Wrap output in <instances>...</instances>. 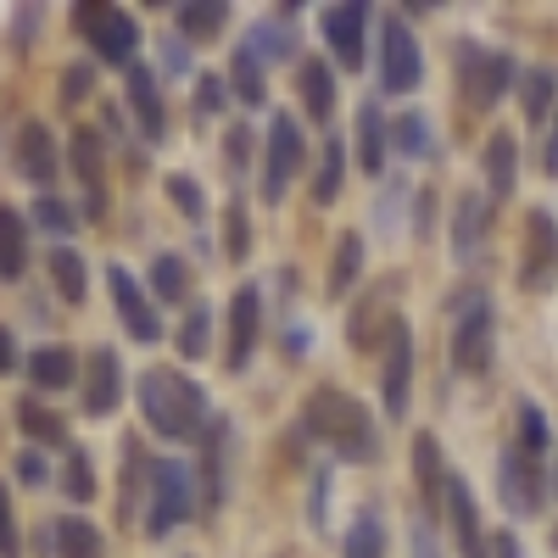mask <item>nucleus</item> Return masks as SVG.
Here are the masks:
<instances>
[{"mask_svg":"<svg viewBox=\"0 0 558 558\" xmlns=\"http://www.w3.org/2000/svg\"><path fill=\"white\" fill-rule=\"evenodd\" d=\"M140 413H146V425L168 441H196L207 436V391L179 375V368H146L140 375Z\"/></svg>","mask_w":558,"mask_h":558,"instance_id":"f257e3e1","label":"nucleus"},{"mask_svg":"<svg viewBox=\"0 0 558 558\" xmlns=\"http://www.w3.org/2000/svg\"><path fill=\"white\" fill-rule=\"evenodd\" d=\"M307 430H313L318 441H330V447H336L341 458H352V463L375 458V430H368L363 402L347 397V391H336V386H318V391L307 397Z\"/></svg>","mask_w":558,"mask_h":558,"instance_id":"f03ea898","label":"nucleus"},{"mask_svg":"<svg viewBox=\"0 0 558 558\" xmlns=\"http://www.w3.org/2000/svg\"><path fill=\"white\" fill-rule=\"evenodd\" d=\"M191 514H196V470H191V463H179V458L151 463V520H146V531L168 536L173 525H184Z\"/></svg>","mask_w":558,"mask_h":558,"instance_id":"7ed1b4c3","label":"nucleus"},{"mask_svg":"<svg viewBox=\"0 0 558 558\" xmlns=\"http://www.w3.org/2000/svg\"><path fill=\"white\" fill-rule=\"evenodd\" d=\"M78 17V34L101 51V62H118V68H134V45H140V23L123 12V7H73Z\"/></svg>","mask_w":558,"mask_h":558,"instance_id":"20e7f679","label":"nucleus"},{"mask_svg":"<svg viewBox=\"0 0 558 558\" xmlns=\"http://www.w3.org/2000/svg\"><path fill=\"white\" fill-rule=\"evenodd\" d=\"M492 341H497L492 302L486 296H463L458 324H452V363L463 368V375H486L492 368Z\"/></svg>","mask_w":558,"mask_h":558,"instance_id":"39448f33","label":"nucleus"},{"mask_svg":"<svg viewBox=\"0 0 558 558\" xmlns=\"http://www.w3.org/2000/svg\"><path fill=\"white\" fill-rule=\"evenodd\" d=\"M508 78H514V62H508L502 51H486V45H458V84H463V101H470L475 112L497 107Z\"/></svg>","mask_w":558,"mask_h":558,"instance_id":"423d86ee","label":"nucleus"},{"mask_svg":"<svg viewBox=\"0 0 558 558\" xmlns=\"http://www.w3.org/2000/svg\"><path fill=\"white\" fill-rule=\"evenodd\" d=\"M302 157H307V151H302L296 118L279 112V118L268 123V146H263V202H279V196H286V184L296 179Z\"/></svg>","mask_w":558,"mask_h":558,"instance_id":"0eeeda50","label":"nucleus"},{"mask_svg":"<svg viewBox=\"0 0 558 558\" xmlns=\"http://www.w3.org/2000/svg\"><path fill=\"white\" fill-rule=\"evenodd\" d=\"M425 78V57H418V39L408 23H386L380 28V84L391 89V96H408V89Z\"/></svg>","mask_w":558,"mask_h":558,"instance_id":"6e6552de","label":"nucleus"},{"mask_svg":"<svg viewBox=\"0 0 558 558\" xmlns=\"http://www.w3.org/2000/svg\"><path fill=\"white\" fill-rule=\"evenodd\" d=\"M107 286H112V307H118V318H123V330L134 336V341H162V318H157V307L146 302V291H140V279L129 274V268H107Z\"/></svg>","mask_w":558,"mask_h":558,"instance_id":"1a4fd4ad","label":"nucleus"},{"mask_svg":"<svg viewBox=\"0 0 558 558\" xmlns=\"http://www.w3.org/2000/svg\"><path fill=\"white\" fill-rule=\"evenodd\" d=\"M68 151H73V173L84 179V218H101L107 213V151H101V134L96 129H73V140H68Z\"/></svg>","mask_w":558,"mask_h":558,"instance_id":"9d476101","label":"nucleus"},{"mask_svg":"<svg viewBox=\"0 0 558 558\" xmlns=\"http://www.w3.org/2000/svg\"><path fill=\"white\" fill-rule=\"evenodd\" d=\"M553 268H558V223H553L547 207H531L525 213V268H520V286L536 291Z\"/></svg>","mask_w":558,"mask_h":558,"instance_id":"9b49d317","label":"nucleus"},{"mask_svg":"<svg viewBox=\"0 0 558 558\" xmlns=\"http://www.w3.org/2000/svg\"><path fill=\"white\" fill-rule=\"evenodd\" d=\"M497 492H502V502L514 508V514H536V502H542V470H536V458L520 452V447H508L502 463H497Z\"/></svg>","mask_w":558,"mask_h":558,"instance_id":"f8f14e48","label":"nucleus"},{"mask_svg":"<svg viewBox=\"0 0 558 558\" xmlns=\"http://www.w3.org/2000/svg\"><path fill=\"white\" fill-rule=\"evenodd\" d=\"M363 28H368V7L357 0H341V7H324V39L341 68H357L363 62Z\"/></svg>","mask_w":558,"mask_h":558,"instance_id":"ddd939ff","label":"nucleus"},{"mask_svg":"<svg viewBox=\"0 0 558 558\" xmlns=\"http://www.w3.org/2000/svg\"><path fill=\"white\" fill-rule=\"evenodd\" d=\"M257 330H263V296H257V286H241L235 302H229V368L252 363Z\"/></svg>","mask_w":558,"mask_h":558,"instance_id":"4468645a","label":"nucleus"},{"mask_svg":"<svg viewBox=\"0 0 558 558\" xmlns=\"http://www.w3.org/2000/svg\"><path fill=\"white\" fill-rule=\"evenodd\" d=\"M408 380H413V336L408 324L391 318V341H386V413L391 418L408 413Z\"/></svg>","mask_w":558,"mask_h":558,"instance_id":"2eb2a0df","label":"nucleus"},{"mask_svg":"<svg viewBox=\"0 0 558 558\" xmlns=\"http://www.w3.org/2000/svg\"><path fill=\"white\" fill-rule=\"evenodd\" d=\"M118 397H123V363H118V352L112 347H96L89 352V386H84V413H112L118 408Z\"/></svg>","mask_w":558,"mask_h":558,"instance_id":"dca6fc26","label":"nucleus"},{"mask_svg":"<svg viewBox=\"0 0 558 558\" xmlns=\"http://www.w3.org/2000/svg\"><path fill=\"white\" fill-rule=\"evenodd\" d=\"M17 173L28 184H51L57 179V140L45 123H23L17 129Z\"/></svg>","mask_w":558,"mask_h":558,"instance_id":"f3484780","label":"nucleus"},{"mask_svg":"<svg viewBox=\"0 0 558 558\" xmlns=\"http://www.w3.org/2000/svg\"><path fill=\"white\" fill-rule=\"evenodd\" d=\"M447 514H452V536H458V553L463 558H486V536H481V520H475V497L458 475L447 481Z\"/></svg>","mask_w":558,"mask_h":558,"instance_id":"a211bd4d","label":"nucleus"},{"mask_svg":"<svg viewBox=\"0 0 558 558\" xmlns=\"http://www.w3.org/2000/svg\"><path fill=\"white\" fill-rule=\"evenodd\" d=\"M129 107H134V123L146 129V140H162L168 134V118H162V96H157V78L146 62L129 68Z\"/></svg>","mask_w":558,"mask_h":558,"instance_id":"6ab92c4d","label":"nucleus"},{"mask_svg":"<svg viewBox=\"0 0 558 558\" xmlns=\"http://www.w3.org/2000/svg\"><path fill=\"white\" fill-rule=\"evenodd\" d=\"M486 223H492V207L481 196H458V218H452V252L463 263H475L481 246H486Z\"/></svg>","mask_w":558,"mask_h":558,"instance_id":"aec40b11","label":"nucleus"},{"mask_svg":"<svg viewBox=\"0 0 558 558\" xmlns=\"http://www.w3.org/2000/svg\"><path fill=\"white\" fill-rule=\"evenodd\" d=\"M28 380H34V391H68L78 380V357L68 347H39L28 357Z\"/></svg>","mask_w":558,"mask_h":558,"instance_id":"412c9836","label":"nucleus"},{"mask_svg":"<svg viewBox=\"0 0 558 558\" xmlns=\"http://www.w3.org/2000/svg\"><path fill=\"white\" fill-rule=\"evenodd\" d=\"M28 268V223L17 207L0 202V279H23Z\"/></svg>","mask_w":558,"mask_h":558,"instance_id":"4be33fe9","label":"nucleus"},{"mask_svg":"<svg viewBox=\"0 0 558 558\" xmlns=\"http://www.w3.org/2000/svg\"><path fill=\"white\" fill-rule=\"evenodd\" d=\"M386 112L375 107V101H363L357 107V162H363V173H380L386 168Z\"/></svg>","mask_w":558,"mask_h":558,"instance_id":"5701e85b","label":"nucleus"},{"mask_svg":"<svg viewBox=\"0 0 558 558\" xmlns=\"http://www.w3.org/2000/svg\"><path fill=\"white\" fill-rule=\"evenodd\" d=\"M223 458H229V430H223V418H213L207 436H202V481H207L202 502H207V508L223 502Z\"/></svg>","mask_w":558,"mask_h":558,"instance_id":"b1692460","label":"nucleus"},{"mask_svg":"<svg viewBox=\"0 0 558 558\" xmlns=\"http://www.w3.org/2000/svg\"><path fill=\"white\" fill-rule=\"evenodd\" d=\"M296 84H302V107L318 123H330V112H336V78H330V68H324V62H302Z\"/></svg>","mask_w":558,"mask_h":558,"instance_id":"393cba45","label":"nucleus"},{"mask_svg":"<svg viewBox=\"0 0 558 558\" xmlns=\"http://www.w3.org/2000/svg\"><path fill=\"white\" fill-rule=\"evenodd\" d=\"M51 279H57V291H62L68 307H78L89 296V268H84V257L73 246H51Z\"/></svg>","mask_w":558,"mask_h":558,"instance_id":"a878e982","label":"nucleus"},{"mask_svg":"<svg viewBox=\"0 0 558 558\" xmlns=\"http://www.w3.org/2000/svg\"><path fill=\"white\" fill-rule=\"evenodd\" d=\"M486 184L497 202L514 196V134H502V129L486 140Z\"/></svg>","mask_w":558,"mask_h":558,"instance_id":"bb28decb","label":"nucleus"},{"mask_svg":"<svg viewBox=\"0 0 558 558\" xmlns=\"http://www.w3.org/2000/svg\"><path fill=\"white\" fill-rule=\"evenodd\" d=\"M57 547H62V558H101V531L84 514H62L57 520Z\"/></svg>","mask_w":558,"mask_h":558,"instance_id":"cd10ccee","label":"nucleus"},{"mask_svg":"<svg viewBox=\"0 0 558 558\" xmlns=\"http://www.w3.org/2000/svg\"><path fill=\"white\" fill-rule=\"evenodd\" d=\"M553 96H558V73H553V68H531L525 84H520V107H525V118L542 123L547 107H553Z\"/></svg>","mask_w":558,"mask_h":558,"instance_id":"c85d7f7f","label":"nucleus"},{"mask_svg":"<svg viewBox=\"0 0 558 558\" xmlns=\"http://www.w3.org/2000/svg\"><path fill=\"white\" fill-rule=\"evenodd\" d=\"M246 51L263 62V57H296V28H279V17H268V23H257L252 34H246Z\"/></svg>","mask_w":558,"mask_h":558,"instance_id":"c756f323","label":"nucleus"},{"mask_svg":"<svg viewBox=\"0 0 558 558\" xmlns=\"http://www.w3.org/2000/svg\"><path fill=\"white\" fill-rule=\"evenodd\" d=\"M357 268H363V235H341L336 241V268H330V296H347L357 286Z\"/></svg>","mask_w":558,"mask_h":558,"instance_id":"7c9ffc66","label":"nucleus"},{"mask_svg":"<svg viewBox=\"0 0 558 558\" xmlns=\"http://www.w3.org/2000/svg\"><path fill=\"white\" fill-rule=\"evenodd\" d=\"M229 84H235V96L246 101V107H263L268 101V84H263V62L246 51V45H241V51H235V73H229Z\"/></svg>","mask_w":558,"mask_h":558,"instance_id":"2f4dec72","label":"nucleus"},{"mask_svg":"<svg viewBox=\"0 0 558 558\" xmlns=\"http://www.w3.org/2000/svg\"><path fill=\"white\" fill-rule=\"evenodd\" d=\"M17 418H23V430H28L34 441H45V447H57V441H68V430H62V418H57L51 408H39L34 397H23V402H17Z\"/></svg>","mask_w":558,"mask_h":558,"instance_id":"473e14b6","label":"nucleus"},{"mask_svg":"<svg viewBox=\"0 0 558 558\" xmlns=\"http://www.w3.org/2000/svg\"><path fill=\"white\" fill-rule=\"evenodd\" d=\"M207 336H213V313L196 302L191 318H184V324H179V336H173V341H179V357H191V363L207 357Z\"/></svg>","mask_w":558,"mask_h":558,"instance_id":"72a5a7b5","label":"nucleus"},{"mask_svg":"<svg viewBox=\"0 0 558 558\" xmlns=\"http://www.w3.org/2000/svg\"><path fill=\"white\" fill-rule=\"evenodd\" d=\"M223 252L235 257V263L252 252V218H246V202H241V196L223 207Z\"/></svg>","mask_w":558,"mask_h":558,"instance_id":"f704fd0d","label":"nucleus"},{"mask_svg":"<svg viewBox=\"0 0 558 558\" xmlns=\"http://www.w3.org/2000/svg\"><path fill=\"white\" fill-rule=\"evenodd\" d=\"M347 558H386V531L375 514H357L352 536H347Z\"/></svg>","mask_w":558,"mask_h":558,"instance_id":"c9c22d12","label":"nucleus"},{"mask_svg":"<svg viewBox=\"0 0 558 558\" xmlns=\"http://www.w3.org/2000/svg\"><path fill=\"white\" fill-rule=\"evenodd\" d=\"M413 475H418V486H425V502H430L436 486H441V452H436V436H413Z\"/></svg>","mask_w":558,"mask_h":558,"instance_id":"e433bc0d","label":"nucleus"},{"mask_svg":"<svg viewBox=\"0 0 558 558\" xmlns=\"http://www.w3.org/2000/svg\"><path fill=\"white\" fill-rule=\"evenodd\" d=\"M62 486H68V497H73V502H89V497H96V463H89V452H84V447H73V452H68V475H62Z\"/></svg>","mask_w":558,"mask_h":558,"instance_id":"4c0bfd02","label":"nucleus"},{"mask_svg":"<svg viewBox=\"0 0 558 558\" xmlns=\"http://www.w3.org/2000/svg\"><path fill=\"white\" fill-rule=\"evenodd\" d=\"M151 291H157L162 302H179L184 291H191V274H184L179 257H157V263H151Z\"/></svg>","mask_w":558,"mask_h":558,"instance_id":"58836bf2","label":"nucleus"},{"mask_svg":"<svg viewBox=\"0 0 558 558\" xmlns=\"http://www.w3.org/2000/svg\"><path fill=\"white\" fill-rule=\"evenodd\" d=\"M341 157H347V151L330 140V146H324V168L313 173V202H324V207L341 196Z\"/></svg>","mask_w":558,"mask_h":558,"instance_id":"ea45409f","label":"nucleus"},{"mask_svg":"<svg viewBox=\"0 0 558 558\" xmlns=\"http://www.w3.org/2000/svg\"><path fill=\"white\" fill-rule=\"evenodd\" d=\"M223 17H229V7H218V0H207V7H179V28L191 39H213Z\"/></svg>","mask_w":558,"mask_h":558,"instance_id":"a19ab883","label":"nucleus"},{"mask_svg":"<svg viewBox=\"0 0 558 558\" xmlns=\"http://www.w3.org/2000/svg\"><path fill=\"white\" fill-rule=\"evenodd\" d=\"M547 441H553V430H547L542 408H536V402H520V452L542 458V452H547Z\"/></svg>","mask_w":558,"mask_h":558,"instance_id":"79ce46f5","label":"nucleus"},{"mask_svg":"<svg viewBox=\"0 0 558 558\" xmlns=\"http://www.w3.org/2000/svg\"><path fill=\"white\" fill-rule=\"evenodd\" d=\"M391 140H397V151L425 157V151H430V123L418 118V112H402V118H397V129H391Z\"/></svg>","mask_w":558,"mask_h":558,"instance_id":"37998d69","label":"nucleus"},{"mask_svg":"<svg viewBox=\"0 0 558 558\" xmlns=\"http://www.w3.org/2000/svg\"><path fill=\"white\" fill-rule=\"evenodd\" d=\"M168 196H173V207H179L184 218H202V213H207V202H202V184H196L191 173H168Z\"/></svg>","mask_w":558,"mask_h":558,"instance_id":"c03bdc74","label":"nucleus"},{"mask_svg":"<svg viewBox=\"0 0 558 558\" xmlns=\"http://www.w3.org/2000/svg\"><path fill=\"white\" fill-rule=\"evenodd\" d=\"M23 553V536H17V514H12V492L0 481V558H17Z\"/></svg>","mask_w":558,"mask_h":558,"instance_id":"a18cd8bd","label":"nucleus"},{"mask_svg":"<svg viewBox=\"0 0 558 558\" xmlns=\"http://www.w3.org/2000/svg\"><path fill=\"white\" fill-rule=\"evenodd\" d=\"M34 218H39V229H51V235H68V229H73V213L62 207V196H39Z\"/></svg>","mask_w":558,"mask_h":558,"instance_id":"49530a36","label":"nucleus"},{"mask_svg":"<svg viewBox=\"0 0 558 558\" xmlns=\"http://www.w3.org/2000/svg\"><path fill=\"white\" fill-rule=\"evenodd\" d=\"M223 157H229V168H235V173L252 162V134H246V123L229 129V140H223Z\"/></svg>","mask_w":558,"mask_h":558,"instance_id":"de8ad7c7","label":"nucleus"},{"mask_svg":"<svg viewBox=\"0 0 558 558\" xmlns=\"http://www.w3.org/2000/svg\"><path fill=\"white\" fill-rule=\"evenodd\" d=\"M89 78H96V68H89V62H73V68H68V84H62V101H68V107L89 89Z\"/></svg>","mask_w":558,"mask_h":558,"instance_id":"09e8293b","label":"nucleus"},{"mask_svg":"<svg viewBox=\"0 0 558 558\" xmlns=\"http://www.w3.org/2000/svg\"><path fill=\"white\" fill-rule=\"evenodd\" d=\"M196 101H202V112L213 118V112L223 107V84H218V78H202V84H196Z\"/></svg>","mask_w":558,"mask_h":558,"instance_id":"8fccbe9b","label":"nucleus"},{"mask_svg":"<svg viewBox=\"0 0 558 558\" xmlns=\"http://www.w3.org/2000/svg\"><path fill=\"white\" fill-rule=\"evenodd\" d=\"M17 481H23V486H39V481H45V458H39V452H23V458H17Z\"/></svg>","mask_w":558,"mask_h":558,"instance_id":"3c124183","label":"nucleus"},{"mask_svg":"<svg viewBox=\"0 0 558 558\" xmlns=\"http://www.w3.org/2000/svg\"><path fill=\"white\" fill-rule=\"evenodd\" d=\"M12 368H17V336L0 324V375H12Z\"/></svg>","mask_w":558,"mask_h":558,"instance_id":"603ef678","label":"nucleus"},{"mask_svg":"<svg viewBox=\"0 0 558 558\" xmlns=\"http://www.w3.org/2000/svg\"><path fill=\"white\" fill-rule=\"evenodd\" d=\"M492 553H497V558H520V542H514V536H497Z\"/></svg>","mask_w":558,"mask_h":558,"instance_id":"864d4df0","label":"nucleus"},{"mask_svg":"<svg viewBox=\"0 0 558 558\" xmlns=\"http://www.w3.org/2000/svg\"><path fill=\"white\" fill-rule=\"evenodd\" d=\"M542 162H547V173H558V129H553V140H547V157H542Z\"/></svg>","mask_w":558,"mask_h":558,"instance_id":"5fc2aeb1","label":"nucleus"},{"mask_svg":"<svg viewBox=\"0 0 558 558\" xmlns=\"http://www.w3.org/2000/svg\"><path fill=\"white\" fill-rule=\"evenodd\" d=\"M418 558H436V542H430V531L418 525Z\"/></svg>","mask_w":558,"mask_h":558,"instance_id":"6e6d98bb","label":"nucleus"},{"mask_svg":"<svg viewBox=\"0 0 558 558\" xmlns=\"http://www.w3.org/2000/svg\"><path fill=\"white\" fill-rule=\"evenodd\" d=\"M553 547H558V525H553Z\"/></svg>","mask_w":558,"mask_h":558,"instance_id":"4d7b16f0","label":"nucleus"}]
</instances>
